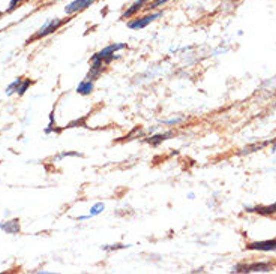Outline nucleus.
Here are the masks:
<instances>
[{"label": "nucleus", "instance_id": "nucleus-8", "mask_svg": "<svg viewBox=\"0 0 276 274\" xmlns=\"http://www.w3.org/2000/svg\"><path fill=\"white\" fill-rule=\"evenodd\" d=\"M0 229H3L8 234H18L20 232V220L14 219V220H8L0 223Z\"/></svg>", "mask_w": 276, "mask_h": 274}, {"label": "nucleus", "instance_id": "nucleus-18", "mask_svg": "<svg viewBox=\"0 0 276 274\" xmlns=\"http://www.w3.org/2000/svg\"><path fill=\"white\" fill-rule=\"evenodd\" d=\"M123 244H116V246H102L104 250H117V249H123Z\"/></svg>", "mask_w": 276, "mask_h": 274}, {"label": "nucleus", "instance_id": "nucleus-14", "mask_svg": "<svg viewBox=\"0 0 276 274\" xmlns=\"http://www.w3.org/2000/svg\"><path fill=\"white\" fill-rule=\"evenodd\" d=\"M32 84H33V81H32L30 78H26V80H23V81H21V84H20V87H18V92H17V95H18V96H23V95L27 92V89H29Z\"/></svg>", "mask_w": 276, "mask_h": 274}, {"label": "nucleus", "instance_id": "nucleus-7", "mask_svg": "<svg viewBox=\"0 0 276 274\" xmlns=\"http://www.w3.org/2000/svg\"><path fill=\"white\" fill-rule=\"evenodd\" d=\"M147 2H149V0H135V2L126 9V12L122 15V20H126V18H131V17L137 15L144 6H147Z\"/></svg>", "mask_w": 276, "mask_h": 274}, {"label": "nucleus", "instance_id": "nucleus-19", "mask_svg": "<svg viewBox=\"0 0 276 274\" xmlns=\"http://www.w3.org/2000/svg\"><path fill=\"white\" fill-rule=\"evenodd\" d=\"M66 156H80L78 153H62V154H59L57 157H56V160H59V159H62V157H66Z\"/></svg>", "mask_w": 276, "mask_h": 274}, {"label": "nucleus", "instance_id": "nucleus-12", "mask_svg": "<svg viewBox=\"0 0 276 274\" xmlns=\"http://www.w3.org/2000/svg\"><path fill=\"white\" fill-rule=\"evenodd\" d=\"M167 2H170V0H152V2L146 6V11H155V9H158V8H161V6H164Z\"/></svg>", "mask_w": 276, "mask_h": 274}, {"label": "nucleus", "instance_id": "nucleus-17", "mask_svg": "<svg viewBox=\"0 0 276 274\" xmlns=\"http://www.w3.org/2000/svg\"><path fill=\"white\" fill-rule=\"evenodd\" d=\"M23 2H24V0H11V3H9V12L15 11Z\"/></svg>", "mask_w": 276, "mask_h": 274}, {"label": "nucleus", "instance_id": "nucleus-15", "mask_svg": "<svg viewBox=\"0 0 276 274\" xmlns=\"http://www.w3.org/2000/svg\"><path fill=\"white\" fill-rule=\"evenodd\" d=\"M104 204L102 202H98V204H95L93 207H92V210H90V216H98V214H101L102 211H104Z\"/></svg>", "mask_w": 276, "mask_h": 274}, {"label": "nucleus", "instance_id": "nucleus-4", "mask_svg": "<svg viewBox=\"0 0 276 274\" xmlns=\"http://www.w3.org/2000/svg\"><path fill=\"white\" fill-rule=\"evenodd\" d=\"M96 0H74L71 2L66 8H65V12L66 15H74V14H78L81 11H86L87 8H90Z\"/></svg>", "mask_w": 276, "mask_h": 274}, {"label": "nucleus", "instance_id": "nucleus-6", "mask_svg": "<svg viewBox=\"0 0 276 274\" xmlns=\"http://www.w3.org/2000/svg\"><path fill=\"white\" fill-rule=\"evenodd\" d=\"M249 250H261V252H272L276 250V240H264V241H254L246 246Z\"/></svg>", "mask_w": 276, "mask_h": 274}, {"label": "nucleus", "instance_id": "nucleus-9", "mask_svg": "<svg viewBox=\"0 0 276 274\" xmlns=\"http://www.w3.org/2000/svg\"><path fill=\"white\" fill-rule=\"evenodd\" d=\"M249 213H258L261 216H269V214H276V202L272 205H264V207H254V208H246Z\"/></svg>", "mask_w": 276, "mask_h": 274}, {"label": "nucleus", "instance_id": "nucleus-1", "mask_svg": "<svg viewBox=\"0 0 276 274\" xmlns=\"http://www.w3.org/2000/svg\"><path fill=\"white\" fill-rule=\"evenodd\" d=\"M69 21V18H66V20H59V18H53V20H50V21H47L32 38H29L27 39V42L26 44H30V42H35V41H39V39H42V38H45V36H48V35H53L54 32H57L65 23H68Z\"/></svg>", "mask_w": 276, "mask_h": 274}, {"label": "nucleus", "instance_id": "nucleus-5", "mask_svg": "<svg viewBox=\"0 0 276 274\" xmlns=\"http://www.w3.org/2000/svg\"><path fill=\"white\" fill-rule=\"evenodd\" d=\"M128 45L126 44H111V45H108V47H105L104 50H101V51H98L92 59H101L102 62L107 59V57H111V56H114L117 51H120V50H125Z\"/></svg>", "mask_w": 276, "mask_h": 274}, {"label": "nucleus", "instance_id": "nucleus-11", "mask_svg": "<svg viewBox=\"0 0 276 274\" xmlns=\"http://www.w3.org/2000/svg\"><path fill=\"white\" fill-rule=\"evenodd\" d=\"M92 92H93V81H90V80L81 81V83L78 84V87H77V93H80V95H83V96H87V95H90Z\"/></svg>", "mask_w": 276, "mask_h": 274}, {"label": "nucleus", "instance_id": "nucleus-3", "mask_svg": "<svg viewBox=\"0 0 276 274\" xmlns=\"http://www.w3.org/2000/svg\"><path fill=\"white\" fill-rule=\"evenodd\" d=\"M272 270V265L267 262H255L249 265H236L233 268V273H267Z\"/></svg>", "mask_w": 276, "mask_h": 274}, {"label": "nucleus", "instance_id": "nucleus-10", "mask_svg": "<svg viewBox=\"0 0 276 274\" xmlns=\"http://www.w3.org/2000/svg\"><path fill=\"white\" fill-rule=\"evenodd\" d=\"M173 135V132H165V134H158V135H153V137H150V138H147L146 139V142L147 144H150L152 147H158L162 141H165V139H168V137H171Z\"/></svg>", "mask_w": 276, "mask_h": 274}, {"label": "nucleus", "instance_id": "nucleus-20", "mask_svg": "<svg viewBox=\"0 0 276 274\" xmlns=\"http://www.w3.org/2000/svg\"><path fill=\"white\" fill-rule=\"evenodd\" d=\"M272 151H276V144L273 145V148H272Z\"/></svg>", "mask_w": 276, "mask_h": 274}, {"label": "nucleus", "instance_id": "nucleus-16", "mask_svg": "<svg viewBox=\"0 0 276 274\" xmlns=\"http://www.w3.org/2000/svg\"><path fill=\"white\" fill-rule=\"evenodd\" d=\"M267 144H269V141H264V142H261V144H255V145H251V147L245 148V150H243V153H251V151H257V150H260V148L266 147Z\"/></svg>", "mask_w": 276, "mask_h": 274}, {"label": "nucleus", "instance_id": "nucleus-13", "mask_svg": "<svg viewBox=\"0 0 276 274\" xmlns=\"http://www.w3.org/2000/svg\"><path fill=\"white\" fill-rule=\"evenodd\" d=\"M21 81H23V78L20 77V78H17L14 83H11L9 86H8V89H6V95H14V93H17L18 92V87H20V84H21Z\"/></svg>", "mask_w": 276, "mask_h": 274}, {"label": "nucleus", "instance_id": "nucleus-2", "mask_svg": "<svg viewBox=\"0 0 276 274\" xmlns=\"http://www.w3.org/2000/svg\"><path fill=\"white\" fill-rule=\"evenodd\" d=\"M162 15H164V12H155V14H149V15H144V17H140V18H134V20L128 21V27L131 30H141V29L147 27L150 23L161 18Z\"/></svg>", "mask_w": 276, "mask_h": 274}]
</instances>
